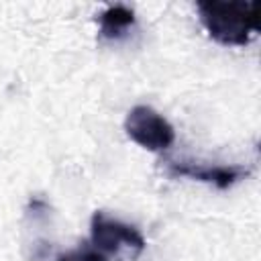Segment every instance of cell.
<instances>
[{"label":"cell","instance_id":"obj_3","mask_svg":"<svg viewBox=\"0 0 261 261\" xmlns=\"http://www.w3.org/2000/svg\"><path fill=\"white\" fill-rule=\"evenodd\" d=\"M124 130L130 141L153 153L169 149L175 141V130L169 124V120L155 108L145 104H139L128 110L124 118Z\"/></svg>","mask_w":261,"mask_h":261},{"label":"cell","instance_id":"obj_6","mask_svg":"<svg viewBox=\"0 0 261 261\" xmlns=\"http://www.w3.org/2000/svg\"><path fill=\"white\" fill-rule=\"evenodd\" d=\"M57 261H108L104 257V253L100 251H92V249H80V251H71L61 255Z\"/></svg>","mask_w":261,"mask_h":261},{"label":"cell","instance_id":"obj_4","mask_svg":"<svg viewBox=\"0 0 261 261\" xmlns=\"http://www.w3.org/2000/svg\"><path fill=\"white\" fill-rule=\"evenodd\" d=\"M171 173L175 175H186L198 181H206V184H214L220 190L230 188L232 184H237L239 179H243L249 171L241 165H204V163H188V161H179V163H169Z\"/></svg>","mask_w":261,"mask_h":261},{"label":"cell","instance_id":"obj_2","mask_svg":"<svg viewBox=\"0 0 261 261\" xmlns=\"http://www.w3.org/2000/svg\"><path fill=\"white\" fill-rule=\"evenodd\" d=\"M90 232L92 243L100 253H110L118 259H137L147 247L145 237L137 226L110 218L104 212L92 216Z\"/></svg>","mask_w":261,"mask_h":261},{"label":"cell","instance_id":"obj_1","mask_svg":"<svg viewBox=\"0 0 261 261\" xmlns=\"http://www.w3.org/2000/svg\"><path fill=\"white\" fill-rule=\"evenodd\" d=\"M196 8L206 33L220 45L245 47L261 31L259 2L202 0L196 4Z\"/></svg>","mask_w":261,"mask_h":261},{"label":"cell","instance_id":"obj_5","mask_svg":"<svg viewBox=\"0 0 261 261\" xmlns=\"http://www.w3.org/2000/svg\"><path fill=\"white\" fill-rule=\"evenodd\" d=\"M98 22H100V33L102 37L106 39H120L124 37L133 24H135V12L122 4H114V6H106L100 16H98Z\"/></svg>","mask_w":261,"mask_h":261}]
</instances>
